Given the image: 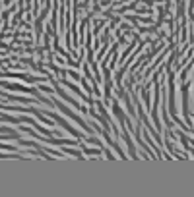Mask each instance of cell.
<instances>
[{"label": "cell", "instance_id": "6da1fadb", "mask_svg": "<svg viewBox=\"0 0 194 197\" xmlns=\"http://www.w3.org/2000/svg\"><path fill=\"white\" fill-rule=\"evenodd\" d=\"M83 153H87V155H95V157H99L101 153H105L103 149H87L86 145H83Z\"/></svg>", "mask_w": 194, "mask_h": 197}]
</instances>
